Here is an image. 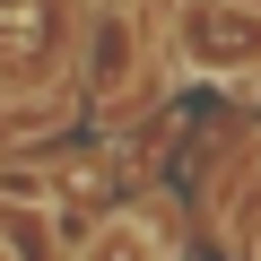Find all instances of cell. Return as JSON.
Instances as JSON below:
<instances>
[{
	"label": "cell",
	"instance_id": "1",
	"mask_svg": "<svg viewBox=\"0 0 261 261\" xmlns=\"http://www.w3.org/2000/svg\"><path fill=\"white\" fill-rule=\"evenodd\" d=\"M0 192L9 200H44V174H0Z\"/></svg>",
	"mask_w": 261,
	"mask_h": 261
}]
</instances>
